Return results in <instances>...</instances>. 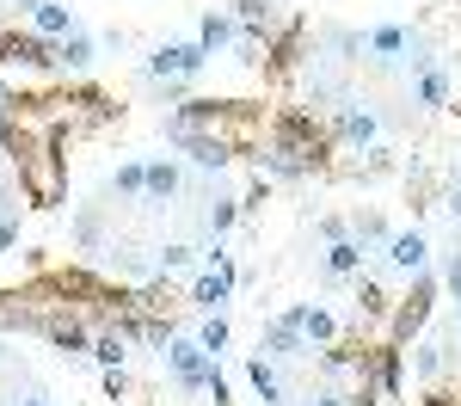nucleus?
<instances>
[{"instance_id": "1", "label": "nucleus", "mask_w": 461, "mask_h": 406, "mask_svg": "<svg viewBox=\"0 0 461 406\" xmlns=\"http://www.w3.org/2000/svg\"><path fill=\"white\" fill-rule=\"evenodd\" d=\"M167 136H210L228 154H252L258 148V105L252 99H178L167 117Z\"/></svg>"}, {"instance_id": "2", "label": "nucleus", "mask_w": 461, "mask_h": 406, "mask_svg": "<svg viewBox=\"0 0 461 406\" xmlns=\"http://www.w3.org/2000/svg\"><path fill=\"white\" fill-rule=\"evenodd\" d=\"M430 302H437V277L419 271V277H412V290L400 295V302H393V314H388V345H412V338L425 332Z\"/></svg>"}, {"instance_id": "3", "label": "nucleus", "mask_w": 461, "mask_h": 406, "mask_svg": "<svg viewBox=\"0 0 461 406\" xmlns=\"http://www.w3.org/2000/svg\"><path fill=\"white\" fill-rule=\"evenodd\" d=\"M167 375H173L185 394H210V375H215V357L203 351V338H173L167 351Z\"/></svg>"}, {"instance_id": "4", "label": "nucleus", "mask_w": 461, "mask_h": 406, "mask_svg": "<svg viewBox=\"0 0 461 406\" xmlns=\"http://www.w3.org/2000/svg\"><path fill=\"white\" fill-rule=\"evenodd\" d=\"M203 68H210V50H203L197 37H185V43H160V50L148 56L142 80H197Z\"/></svg>"}, {"instance_id": "5", "label": "nucleus", "mask_w": 461, "mask_h": 406, "mask_svg": "<svg viewBox=\"0 0 461 406\" xmlns=\"http://www.w3.org/2000/svg\"><path fill=\"white\" fill-rule=\"evenodd\" d=\"M326 136H332V148L345 142V148H363V154H369V148H375V136H382V117H375L369 105H357V99H345V105H339V117L326 123Z\"/></svg>"}, {"instance_id": "6", "label": "nucleus", "mask_w": 461, "mask_h": 406, "mask_svg": "<svg viewBox=\"0 0 461 406\" xmlns=\"http://www.w3.org/2000/svg\"><path fill=\"white\" fill-rule=\"evenodd\" d=\"M258 351H265L271 364H302L314 345H308V332L295 327L289 314H277V320H265V332H258Z\"/></svg>"}, {"instance_id": "7", "label": "nucleus", "mask_w": 461, "mask_h": 406, "mask_svg": "<svg viewBox=\"0 0 461 406\" xmlns=\"http://www.w3.org/2000/svg\"><path fill=\"white\" fill-rule=\"evenodd\" d=\"M234 25L258 43H271V37L284 32V13H277V0H234Z\"/></svg>"}, {"instance_id": "8", "label": "nucleus", "mask_w": 461, "mask_h": 406, "mask_svg": "<svg viewBox=\"0 0 461 406\" xmlns=\"http://www.w3.org/2000/svg\"><path fill=\"white\" fill-rule=\"evenodd\" d=\"M284 314H289V320H295L302 332H308V345H314V351H326V345H339V320H332V314H326L320 302H289Z\"/></svg>"}, {"instance_id": "9", "label": "nucleus", "mask_w": 461, "mask_h": 406, "mask_svg": "<svg viewBox=\"0 0 461 406\" xmlns=\"http://www.w3.org/2000/svg\"><path fill=\"white\" fill-rule=\"evenodd\" d=\"M393 265V271H400V277H419V271H425V258H430V240L425 234H419V228H412V234H393L388 240V253H382Z\"/></svg>"}, {"instance_id": "10", "label": "nucleus", "mask_w": 461, "mask_h": 406, "mask_svg": "<svg viewBox=\"0 0 461 406\" xmlns=\"http://www.w3.org/2000/svg\"><path fill=\"white\" fill-rule=\"evenodd\" d=\"M234 295V258L228 265H210L203 277H197V290H191V302L197 308H210V314H221V302Z\"/></svg>"}, {"instance_id": "11", "label": "nucleus", "mask_w": 461, "mask_h": 406, "mask_svg": "<svg viewBox=\"0 0 461 406\" xmlns=\"http://www.w3.org/2000/svg\"><path fill=\"white\" fill-rule=\"evenodd\" d=\"M412 105L419 111H443L449 105V68H443V62H430V68L412 74Z\"/></svg>"}, {"instance_id": "12", "label": "nucleus", "mask_w": 461, "mask_h": 406, "mask_svg": "<svg viewBox=\"0 0 461 406\" xmlns=\"http://www.w3.org/2000/svg\"><path fill=\"white\" fill-rule=\"evenodd\" d=\"M32 32L37 37H50V43H62V37H74L80 25H74V6H62V0H43L32 13Z\"/></svg>"}, {"instance_id": "13", "label": "nucleus", "mask_w": 461, "mask_h": 406, "mask_svg": "<svg viewBox=\"0 0 461 406\" xmlns=\"http://www.w3.org/2000/svg\"><path fill=\"white\" fill-rule=\"evenodd\" d=\"M357 314H363V320H388V314H393L388 284H382V277H369V271H357Z\"/></svg>"}, {"instance_id": "14", "label": "nucleus", "mask_w": 461, "mask_h": 406, "mask_svg": "<svg viewBox=\"0 0 461 406\" xmlns=\"http://www.w3.org/2000/svg\"><path fill=\"white\" fill-rule=\"evenodd\" d=\"M400 357H406V345H375V394L382 401H400Z\"/></svg>"}, {"instance_id": "15", "label": "nucleus", "mask_w": 461, "mask_h": 406, "mask_svg": "<svg viewBox=\"0 0 461 406\" xmlns=\"http://www.w3.org/2000/svg\"><path fill=\"white\" fill-rule=\"evenodd\" d=\"M93 62H99V43H93L86 32H74V37H62V43H56V68H68V74H86Z\"/></svg>"}, {"instance_id": "16", "label": "nucleus", "mask_w": 461, "mask_h": 406, "mask_svg": "<svg viewBox=\"0 0 461 406\" xmlns=\"http://www.w3.org/2000/svg\"><path fill=\"white\" fill-rule=\"evenodd\" d=\"M178 185H185V173H178V160H148V203H173Z\"/></svg>"}, {"instance_id": "17", "label": "nucleus", "mask_w": 461, "mask_h": 406, "mask_svg": "<svg viewBox=\"0 0 461 406\" xmlns=\"http://www.w3.org/2000/svg\"><path fill=\"white\" fill-rule=\"evenodd\" d=\"M123 357H130V332H123V327H99V332H93V364L123 369Z\"/></svg>"}, {"instance_id": "18", "label": "nucleus", "mask_w": 461, "mask_h": 406, "mask_svg": "<svg viewBox=\"0 0 461 406\" xmlns=\"http://www.w3.org/2000/svg\"><path fill=\"white\" fill-rule=\"evenodd\" d=\"M178 148H185V154H191V167H203V173H221V167L234 160V154H228L221 142H210V136H178Z\"/></svg>"}, {"instance_id": "19", "label": "nucleus", "mask_w": 461, "mask_h": 406, "mask_svg": "<svg viewBox=\"0 0 461 406\" xmlns=\"http://www.w3.org/2000/svg\"><path fill=\"white\" fill-rule=\"evenodd\" d=\"M234 37H240V25H234V13H203V25H197V43H203V50H228V43H234Z\"/></svg>"}, {"instance_id": "20", "label": "nucleus", "mask_w": 461, "mask_h": 406, "mask_svg": "<svg viewBox=\"0 0 461 406\" xmlns=\"http://www.w3.org/2000/svg\"><path fill=\"white\" fill-rule=\"evenodd\" d=\"M357 271H363V247H357L351 234L332 240V247H326V277H357Z\"/></svg>"}, {"instance_id": "21", "label": "nucleus", "mask_w": 461, "mask_h": 406, "mask_svg": "<svg viewBox=\"0 0 461 406\" xmlns=\"http://www.w3.org/2000/svg\"><path fill=\"white\" fill-rule=\"evenodd\" d=\"M148 191V160H123L111 173V197H142Z\"/></svg>"}, {"instance_id": "22", "label": "nucleus", "mask_w": 461, "mask_h": 406, "mask_svg": "<svg viewBox=\"0 0 461 406\" xmlns=\"http://www.w3.org/2000/svg\"><path fill=\"white\" fill-rule=\"evenodd\" d=\"M412 369H419L425 382H437V375L449 369V345H437V338H425V345H412Z\"/></svg>"}, {"instance_id": "23", "label": "nucleus", "mask_w": 461, "mask_h": 406, "mask_svg": "<svg viewBox=\"0 0 461 406\" xmlns=\"http://www.w3.org/2000/svg\"><path fill=\"white\" fill-rule=\"evenodd\" d=\"M351 240L363 247V253H375V247L388 253V240H393V234H388V221H382V216H357V221H351Z\"/></svg>"}, {"instance_id": "24", "label": "nucleus", "mask_w": 461, "mask_h": 406, "mask_svg": "<svg viewBox=\"0 0 461 406\" xmlns=\"http://www.w3.org/2000/svg\"><path fill=\"white\" fill-rule=\"evenodd\" d=\"M234 221H240V203H234V197H210V210H203V228H210V240H221Z\"/></svg>"}, {"instance_id": "25", "label": "nucleus", "mask_w": 461, "mask_h": 406, "mask_svg": "<svg viewBox=\"0 0 461 406\" xmlns=\"http://www.w3.org/2000/svg\"><path fill=\"white\" fill-rule=\"evenodd\" d=\"M74 247H86V253H99V247H105V221H99V210L74 216Z\"/></svg>"}, {"instance_id": "26", "label": "nucleus", "mask_w": 461, "mask_h": 406, "mask_svg": "<svg viewBox=\"0 0 461 406\" xmlns=\"http://www.w3.org/2000/svg\"><path fill=\"white\" fill-rule=\"evenodd\" d=\"M191 258H197V247H185V240H167V247L154 253V265H160V277H167V271H185Z\"/></svg>"}, {"instance_id": "27", "label": "nucleus", "mask_w": 461, "mask_h": 406, "mask_svg": "<svg viewBox=\"0 0 461 406\" xmlns=\"http://www.w3.org/2000/svg\"><path fill=\"white\" fill-rule=\"evenodd\" d=\"M197 338H203V351H210V357H221V351H228V314H210Z\"/></svg>"}, {"instance_id": "28", "label": "nucleus", "mask_w": 461, "mask_h": 406, "mask_svg": "<svg viewBox=\"0 0 461 406\" xmlns=\"http://www.w3.org/2000/svg\"><path fill=\"white\" fill-rule=\"evenodd\" d=\"M265 203H271V185H265V173H258V185H252L247 197H240V216H258Z\"/></svg>"}, {"instance_id": "29", "label": "nucleus", "mask_w": 461, "mask_h": 406, "mask_svg": "<svg viewBox=\"0 0 461 406\" xmlns=\"http://www.w3.org/2000/svg\"><path fill=\"white\" fill-rule=\"evenodd\" d=\"M382 173H393V154H388V148H369V160H363V179H382Z\"/></svg>"}, {"instance_id": "30", "label": "nucleus", "mask_w": 461, "mask_h": 406, "mask_svg": "<svg viewBox=\"0 0 461 406\" xmlns=\"http://www.w3.org/2000/svg\"><path fill=\"white\" fill-rule=\"evenodd\" d=\"M13 216H19V191L0 179V221H13Z\"/></svg>"}, {"instance_id": "31", "label": "nucleus", "mask_w": 461, "mask_h": 406, "mask_svg": "<svg viewBox=\"0 0 461 406\" xmlns=\"http://www.w3.org/2000/svg\"><path fill=\"white\" fill-rule=\"evenodd\" d=\"M308 406H351V394H339V388H320V394H308Z\"/></svg>"}, {"instance_id": "32", "label": "nucleus", "mask_w": 461, "mask_h": 406, "mask_svg": "<svg viewBox=\"0 0 461 406\" xmlns=\"http://www.w3.org/2000/svg\"><path fill=\"white\" fill-rule=\"evenodd\" d=\"M123 388H130V382H123V369H105V401H123Z\"/></svg>"}, {"instance_id": "33", "label": "nucleus", "mask_w": 461, "mask_h": 406, "mask_svg": "<svg viewBox=\"0 0 461 406\" xmlns=\"http://www.w3.org/2000/svg\"><path fill=\"white\" fill-rule=\"evenodd\" d=\"M13 247H19V216L0 221V253H13Z\"/></svg>"}, {"instance_id": "34", "label": "nucleus", "mask_w": 461, "mask_h": 406, "mask_svg": "<svg viewBox=\"0 0 461 406\" xmlns=\"http://www.w3.org/2000/svg\"><path fill=\"white\" fill-rule=\"evenodd\" d=\"M6 406H50V394H43V388H25V394H13Z\"/></svg>"}, {"instance_id": "35", "label": "nucleus", "mask_w": 461, "mask_h": 406, "mask_svg": "<svg viewBox=\"0 0 461 406\" xmlns=\"http://www.w3.org/2000/svg\"><path fill=\"white\" fill-rule=\"evenodd\" d=\"M449 290H456V302H461V253H449Z\"/></svg>"}, {"instance_id": "36", "label": "nucleus", "mask_w": 461, "mask_h": 406, "mask_svg": "<svg viewBox=\"0 0 461 406\" xmlns=\"http://www.w3.org/2000/svg\"><path fill=\"white\" fill-rule=\"evenodd\" d=\"M443 210H449V216L461 221V167H456V191H449V203H443Z\"/></svg>"}, {"instance_id": "37", "label": "nucleus", "mask_w": 461, "mask_h": 406, "mask_svg": "<svg viewBox=\"0 0 461 406\" xmlns=\"http://www.w3.org/2000/svg\"><path fill=\"white\" fill-rule=\"evenodd\" d=\"M13 6H19V13H37V6H43V0H13Z\"/></svg>"}, {"instance_id": "38", "label": "nucleus", "mask_w": 461, "mask_h": 406, "mask_svg": "<svg viewBox=\"0 0 461 406\" xmlns=\"http://www.w3.org/2000/svg\"><path fill=\"white\" fill-rule=\"evenodd\" d=\"M0 25H6V0H0Z\"/></svg>"}, {"instance_id": "39", "label": "nucleus", "mask_w": 461, "mask_h": 406, "mask_svg": "<svg viewBox=\"0 0 461 406\" xmlns=\"http://www.w3.org/2000/svg\"><path fill=\"white\" fill-rule=\"evenodd\" d=\"M0 32H6V25H0Z\"/></svg>"}]
</instances>
